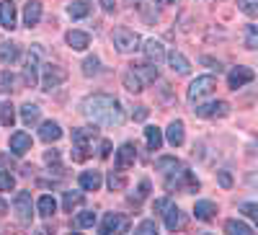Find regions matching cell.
Here are the masks:
<instances>
[{
    "label": "cell",
    "instance_id": "obj_45",
    "mask_svg": "<svg viewBox=\"0 0 258 235\" xmlns=\"http://www.w3.org/2000/svg\"><path fill=\"white\" fill-rule=\"evenodd\" d=\"M217 179H220V186H222V189H230V186H232V176L227 173V170H220Z\"/></svg>",
    "mask_w": 258,
    "mask_h": 235
},
{
    "label": "cell",
    "instance_id": "obj_52",
    "mask_svg": "<svg viewBox=\"0 0 258 235\" xmlns=\"http://www.w3.org/2000/svg\"><path fill=\"white\" fill-rule=\"evenodd\" d=\"M158 6H170V3H176V0H155Z\"/></svg>",
    "mask_w": 258,
    "mask_h": 235
},
{
    "label": "cell",
    "instance_id": "obj_28",
    "mask_svg": "<svg viewBox=\"0 0 258 235\" xmlns=\"http://www.w3.org/2000/svg\"><path fill=\"white\" fill-rule=\"evenodd\" d=\"M36 209H39V215H41V217H52L54 212H57V202H54V197H49V194L39 197V202H36Z\"/></svg>",
    "mask_w": 258,
    "mask_h": 235
},
{
    "label": "cell",
    "instance_id": "obj_43",
    "mask_svg": "<svg viewBox=\"0 0 258 235\" xmlns=\"http://www.w3.org/2000/svg\"><path fill=\"white\" fill-rule=\"evenodd\" d=\"M124 186H126V179H124V176H114V173L109 176V189H111V191H114V189L119 191V189H124Z\"/></svg>",
    "mask_w": 258,
    "mask_h": 235
},
{
    "label": "cell",
    "instance_id": "obj_16",
    "mask_svg": "<svg viewBox=\"0 0 258 235\" xmlns=\"http://www.w3.org/2000/svg\"><path fill=\"white\" fill-rule=\"evenodd\" d=\"M78 184H80L83 191H98L101 184H103V176H101V170H83Z\"/></svg>",
    "mask_w": 258,
    "mask_h": 235
},
{
    "label": "cell",
    "instance_id": "obj_46",
    "mask_svg": "<svg viewBox=\"0 0 258 235\" xmlns=\"http://www.w3.org/2000/svg\"><path fill=\"white\" fill-rule=\"evenodd\" d=\"M168 204H170L168 199H155V204H153V209L158 212V215H163V212L168 209Z\"/></svg>",
    "mask_w": 258,
    "mask_h": 235
},
{
    "label": "cell",
    "instance_id": "obj_13",
    "mask_svg": "<svg viewBox=\"0 0 258 235\" xmlns=\"http://www.w3.org/2000/svg\"><path fill=\"white\" fill-rule=\"evenodd\" d=\"M137 160V150H135V145L132 142H124L119 150H116V168L119 170H126V168H132Z\"/></svg>",
    "mask_w": 258,
    "mask_h": 235
},
{
    "label": "cell",
    "instance_id": "obj_42",
    "mask_svg": "<svg viewBox=\"0 0 258 235\" xmlns=\"http://www.w3.org/2000/svg\"><path fill=\"white\" fill-rule=\"evenodd\" d=\"M137 232H140V235H153V232H158L155 220H145V222H140V225H137Z\"/></svg>",
    "mask_w": 258,
    "mask_h": 235
},
{
    "label": "cell",
    "instance_id": "obj_49",
    "mask_svg": "<svg viewBox=\"0 0 258 235\" xmlns=\"http://www.w3.org/2000/svg\"><path fill=\"white\" fill-rule=\"evenodd\" d=\"M101 8H103L106 13H114V8H116V0H101Z\"/></svg>",
    "mask_w": 258,
    "mask_h": 235
},
{
    "label": "cell",
    "instance_id": "obj_36",
    "mask_svg": "<svg viewBox=\"0 0 258 235\" xmlns=\"http://www.w3.org/2000/svg\"><path fill=\"white\" fill-rule=\"evenodd\" d=\"M44 163L54 170V173H62V163H59V150H47L44 155Z\"/></svg>",
    "mask_w": 258,
    "mask_h": 235
},
{
    "label": "cell",
    "instance_id": "obj_27",
    "mask_svg": "<svg viewBox=\"0 0 258 235\" xmlns=\"http://www.w3.org/2000/svg\"><path fill=\"white\" fill-rule=\"evenodd\" d=\"M39 116H41V109L36 103H24L21 106V122H24L26 127H34L39 122Z\"/></svg>",
    "mask_w": 258,
    "mask_h": 235
},
{
    "label": "cell",
    "instance_id": "obj_1",
    "mask_svg": "<svg viewBox=\"0 0 258 235\" xmlns=\"http://www.w3.org/2000/svg\"><path fill=\"white\" fill-rule=\"evenodd\" d=\"M83 114L93 119L96 124H103V127H119L124 122V109L121 103L109 96V93H93L83 101Z\"/></svg>",
    "mask_w": 258,
    "mask_h": 235
},
{
    "label": "cell",
    "instance_id": "obj_19",
    "mask_svg": "<svg viewBox=\"0 0 258 235\" xmlns=\"http://www.w3.org/2000/svg\"><path fill=\"white\" fill-rule=\"evenodd\" d=\"M168 65H170V70L173 73H178V75H188L191 73V62L181 54V52H168Z\"/></svg>",
    "mask_w": 258,
    "mask_h": 235
},
{
    "label": "cell",
    "instance_id": "obj_2",
    "mask_svg": "<svg viewBox=\"0 0 258 235\" xmlns=\"http://www.w3.org/2000/svg\"><path fill=\"white\" fill-rule=\"evenodd\" d=\"M165 189L168 191H183V194H194V191H199V181L197 176L191 173L188 168H176V170H170L168 179H165Z\"/></svg>",
    "mask_w": 258,
    "mask_h": 235
},
{
    "label": "cell",
    "instance_id": "obj_15",
    "mask_svg": "<svg viewBox=\"0 0 258 235\" xmlns=\"http://www.w3.org/2000/svg\"><path fill=\"white\" fill-rule=\"evenodd\" d=\"M145 57H147V62H153V65H160L163 60H168V54H165V47L160 44L158 39H150V41H145Z\"/></svg>",
    "mask_w": 258,
    "mask_h": 235
},
{
    "label": "cell",
    "instance_id": "obj_38",
    "mask_svg": "<svg viewBox=\"0 0 258 235\" xmlns=\"http://www.w3.org/2000/svg\"><path fill=\"white\" fill-rule=\"evenodd\" d=\"M238 8H240L245 16L255 18V16H258V0H238Z\"/></svg>",
    "mask_w": 258,
    "mask_h": 235
},
{
    "label": "cell",
    "instance_id": "obj_11",
    "mask_svg": "<svg viewBox=\"0 0 258 235\" xmlns=\"http://www.w3.org/2000/svg\"><path fill=\"white\" fill-rule=\"evenodd\" d=\"M253 78H255V73H253L250 68L238 65V68H232V70H230V75H227V85H230L232 91H238V88H243V85H248Z\"/></svg>",
    "mask_w": 258,
    "mask_h": 235
},
{
    "label": "cell",
    "instance_id": "obj_48",
    "mask_svg": "<svg viewBox=\"0 0 258 235\" xmlns=\"http://www.w3.org/2000/svg\"><path fill=\"white\" fill-rule=\"evenodd\" d=\"M109 155H111V142L103 140V142H101V158H109Z\"/></svg>",
    "mask_w": 258,
    "mask_h": 235
},
{
    "label": "cell",
    "instance_id": "obj_4",
    "mask_svg": "<svg viewBox=\"0 0 258 235\" xmlns=\"http://www.w3.org/2000/svg\"><path fill=\"white\" fill-rule=\"evenodd\" d=\"M114 47L121 52V54H129V52H137V49H142V39H140V34H135L132 29H116L114 31Z\"/></svg>",
    "mask_w": 258,
    "mask_h": 235
},
{
    "label": "cell",
    "instance_id": "obj_26",
    "mask_svg": "<svg viewBox=\"0 0 258 235\" xmlns=\"http://www.w3.org/2000/svg\"><path fill=\"white\" fill-rule=\"evenodd\" d=\"M18 54H21V49L13 41H3V44H0V62H3V65H13L18 60Z\"/></svg>",
    "mask_w": 258,
    "mask_h": 235
},
{
    "label": "cell",
    "instance_id": "obj_33",
    "mask_svg": "<svg viewBox=\"0 0 258 235\" xmlns=\"http://www.w3.org/2000/svg\"><path fill=\"white\" fill-rule=\"evenodd\" d=\"M13 122H16L13 106L11 103H0V124H3V127H13Z\"/></svg>",
    "mask_w": 258,
    "mask_h": 235
},
{
    "label": "cell",
    "instance_id": "obj_22",
    "mask_svg": "<svg viewBox=\"0 0 258 235\" xmlns=\"http://www.w3.org/2000/svg\"><path fill=\"white\" fill-rule=\"evenodd\" d=\"M163 222H165V227H168V230H176V227H181V222H183L181 209H178L176 204H168V209L163 212Z\"/></svg>",
    "mask_w": 258,
    "mask_h": 235
},
{
    "label": "cell",
    "instance_id": "obj_7",
    "mask_svg": "<svg viewBox=\"0 0 258 235\" xmlns=\"http://www.w3.org/2000/svg\"><path fill=\"white\" fill-rule=\"evenodd\" d=\"M41 70H44V75H41V88L44 91H54L68 80V73H64L59 65H44Z\"/></svg>",
    "mask_w": 258,
    "mask_h": 235
},
{
    "label": "cell",
    "instance_id": "obj_47",
    "mask_svg": "<svg viewBox=\"0 0 258 235\" xmlns=\"http://www.w3.org/2000/svg\"><path fill=\"white\" fill-rule=\"evenodd\" d=\"M147 114H150V111H147V106H137V111H135L132 116H135L137 122H142V119H147Z\"/></svg>",
    "mask_w": 258,
    "mask_h": 235
},
{
    "label": "cell",
    "instance_id": "obj_9",
    "mask_svg": "<svg viewBox=\"0 0 258 235\" xmlns=\"http://www.w3.org/2000/svg\"><path fill=\"white\" fill-rule=\"evenodd\" d=\"M39 44H34L26 54V65H24V78H26V85L29 88H34L36 80H39Z\"/></svg>",
    "mask_w": 258,
    "mask_h": 235
},
{
    "label": "cell",
    "instance_id": "obj_30",
    "mask_svg": "<svg viewBox=\"0 0 258 235\" xmlns=\"http://www.w3.org/2000/svg\"><path fill=\"white\" fill-rule=\"evenodd\" d=\"M91 13V3L88 0H73V3L68 6V16L70 18H85Z\"/></svg>",
    "mask_w": 258,
    "mask_h": 235
},
{
    "label": "cell",
    "instance_id": "obj_5",
    "mask_svg": "<svg viewBox=\"0 0 258 235\" xmlns=\"http://www.w3.org/2000/svg\"><path fill=\"white\" fill-rule=\"evenodd\" d=\"M96 130H73V160H85L91 155V137Z\"/></svg>",
    "mask_w": 258,
    "mask_h": 235
},
{
    "label": "cell",
    "instance_id": "obj_29",
    "mask_svg": "<svg viewBox=\"0 0 258 235\" xmlns=\"http://www.w3.org/2000/svg\"><path fill=\"white\" fill-rule=\"evenodd\" d=\"M145 140H147L150 150H160V147H163V130H158V127H147V130H145Z\"/></svg>",
    "mask_w": 258,
    "mask_h": 235
},
{
    "label": "cell",
    "instance_id": "obj_3",
    "mask_svg": "<svg viewBox=\"0 0 258 235\" xmlns=\"http://www.w3.org/2000/svg\"><path fill=\"white\" fill-rule=\"evenodd\" d=\"M214 88H217V80H214V75H199V78H194V80H191L186 96H188V101L197 103V101H202V98L212 96V93H214Z\"/></svg>",
    "mask_w": 258,
    "mask_h": 235
},
{
    "label": "cell",
    "instance_id": "obj_44",
    "mask_svg": "<svg viewBox=\"0 0 258 235\" xmlns=\"http://www.w3.org/2000/svg\"><path fill=\"white\" fill-rule=\"evenodd\" d=\"M147 194H150V181L145 179V181H140V189H137V202H142Z\"/></svg>",
    "mask_w": 258,
    "mask_h": 235
},
{
    "label": "cell",
    "instance_id": "obj_40",
    "mask_svg": "<svg viewBox=\"0 0 258 235\" xmlns=\"http://www.w3.org/2000/svg\"><path fill=\"white\" fill-rule=\"evenodd\" d=\"M240 212H243L248 220H253L255 227H258V204H255V202H245V204L240 207Z\"/></svg>",
    "mask_w": 258,
    "mask_h": 235
},
{
    "label": "cell",
    "instance_id": "obj_35",
    "mask_svg": "<svg viewBox=\"0 0 258 235\" xmlns=\"http://www.w3.org/2000/svg\"><path fill=\"white\" fill-rule=\"evenodd\" d=\"M80 202H83V194H80V191H64L62 204H64V209H68V212H73V207H78Z\"/></svg>",
    "mask_w": 258,
    "mask_h": 235
},
{
    "label": "cell",
    "instance_id": "obj_32",
    "mask_svg": "<svg viewBox=\"0 0 258 235\" xmlns=\"http://www.w3.org/2000/svg\"><path fill=\"white\" fill-rule=\"evenodd\" d=\"M176 168H181V160L178 158H170V155H165V158H158L155 160V170H160V173H170V170H176Z\"/></svg>",
    "mask_w": 258,
    "mask_h": 235
},
{
    "label": "cell",
    "instance_id": "obj_41",
    "mask_svg": "<svg viewBox=\"0 0 258 235\" xmlns=\"http://www.w3.org/2000/svg\"><path fill=\"white\" fill-rule=\"evenodd\" d=\"M16 186V179L8 173V170H0V191H11Z\"/></svg>",
    "mask_w": 258,
    "mask_h": 235
},
{
    "label": "cell",
    "instance_id": "obj_14",
    "mask_svg": "<svg viewBox=\"0 0 258 235\" xmlns=\"http://www.w3.org/2000/svg\"><path fill=\"white\" fill-rule=\"evenodd\" d=\"M165 140H168V145H173V147H181V145H183V140H186V127H183L181 119H173V122L168 124Z\"/></svg>",
    "mask_w": 258,
    "mask_h": 235
},
{
    "label": "cell",
    "instance_id": "obj_10",
    "mask_svg": "<svg viewBox=\"0 0 258 235\" xmlns=\"http://www.w3.org/2000/svg\"><path fill=\"white\" fill-rule=\"evenodd\" d=\"M129 230V220L124 215H119V212H109V215L103 217L101 222V232L111 235V232H126Z\"/></svg>",
    "mask_w": 258,
    "mask_h": 235
},
{
    "label": "cell",
    "instance_id": "obj_25",
    "mask_svg": "<svg viewBox=\"0 0 258 235\" xmlns=\"http://www.w3.org/2000/svg\"><path fill=\"white\" fill-rule=\"evenodd\" d=\"M39 137L44 142H57L62 137V127L57 122H44V124H41V130H39Z\"/></svg>",
    "mask_w": 258,
    "mask_h": 235
},
{
    "label": "cell",
    "instance_id": "obj_34",
    "mask_svg": "<svg viewBox=\"0 0 258 235\" xmlns=\"http://www.w3.org/2000/svg\"><path fill=\"white\" fill-rule=\"evenodd\" d=\"M93 225H96V212H91V209L80 212L75 217V227H93Z\"/></svg>",
    "mask_w": 258,
    "mask_h": 235
},
{
    "label": "cell",
    "instance_id": "obj_17",
    "mask_svg": "<svg viewBox=\"0 0 258 235\" xmlns=\"http://www.w3.org/2000/svg\"><path fill=\"white\" fill-rule=\"evenodd\" d=\"M64 41H68L75 52H85V49L91 47V36L85 34V31H78V29H73V31L64 34Z\"/></svg>",
    "mask_w": 258,
    "mask_h": 235
},
{
    "label": "cell",
    "instance_id": "obj_20",
    "mask_svg": "<svg viewBox=\"0 0 258 235\" xmlns=\"http://www.w3.org/2000/svg\"><path fill=\"white\" fill-rule=\"evenodd\" d=\"M121 83H124V88H126L129 93H142V91H145V80L140 78L137 70H126L124 78H121Z\"/></svg>",
    "mask_w": 258,
    "mask_h": 235
},
{
    "label": "cell",
    "instance_id": "obj_24",
    "mask_svg": "<svg viewBox=\"0 0 258 235\" xmlns=\"http://www.w3.org/2000/svg\"><path fill=\"white\" fill-rule=\"evenodd\" d=\"M214 212H217V207H214V202H197L194 204V217L197 220H202V222H209L212 217H214Z\"/></svg>",
    "mask_w": 258,
    "mask_h": 235
},
{
    "label": "cell",
    "instance_id": "obj_18",
    "mask_svg": "<svg viewBox=\"0 0 258 235\" xmlns=\"http://www.w3.org/2000/svg\"><path fill=\"white\" fill-rule=\"evenodd\" d=\"M31 150V137L26 135V132H13L11 135V153L13 155H26Z\"/></svg>",
    "mask_w": 258,
    "mask_h": 235
},
{
    "label": "cell",
    "instance_id": "obj_39",
    "mask_svg": "<svg viewBox=\"0 0 258 235\" xmlns=\"http://www.w3.org/2000/svg\"><path fill=\"white\" fill-rule=\"evenodd\" d=\"M13 85H16V78H13L11 70H3V73H0V91L11 93V91H13Z\"/></svg>",
    "mask_w": 258,
    "mask_h": 235
},
{
    "label": "cell",
    "instance_id": "obj_21",
    "mask_svg": "<svg viewBox=\"0 0 258 235\" xmlns=\"http://www.w3.org/2000/svg\"><path fill=\"white\" fill-rule=\"evenodd\" d=\"M41 21V3L39 0H31V3H26L24 6V24L31 29V26H36Z\"/></svg>",
    "mask_w": 258,
    "mask_h": 235
},
{
    "label": "cell",
    "instance_id": "obj_37",
    "mask_svg": "<svg viewBox=\"0 0 258 235\" xmlns=\"http://www.w3.org/2000/svg\"><path fill=\"white\" fill-rule=\"evenodd\" d=\"M98 70H101V62H98V57H88L83 62V75H98Z\"/></svg>",
    "mask_w": 258,
    "mask_h": 235
},
{
    "label": "cell",
    "instance_id": "obj_6",
    "mask_svg": "<svg viewBox=\"0 0 258 235\" xmlns=\"http://www.w3.org/2000/svg\"><path fill=\"white\" fill-rule=\"evenodd\" d=\"M13 209H16V217L21 225H29L34 220V202H31L29 191H18L13 199Z\"/></svg>",
    "mask_w": 258,
    "mask_h": 235
},
{
    "label": "cell",
    "instance_id": "obj_23",
    "mask_svg": "<svg viewBox=\"0 0 258 235\" xmlns=\"http://www.w3.org/2000/svg\"><path fill=\"white\" fill-rule=\"evenodd\" d=\"M132 70H137L145 83H155L158 80V65H153V62H135Z\"/></svg>",
    "mask_w": 258,
    "mask_h": 235
},
{
    "label": "cell",
    "instance_id": "obj_31",
    "mask_svg": "<svg viewBox=\"0 0 258 235\" xmlns=\"http://www.w3.org/2000/svg\"><path fill=\"white\" fill-rule=\"evenodd\" d=\"M225 230H227L230 235H250V232H253V227H250L245 220H227V222H225Z\"/></svg>",
    "mask_w": 258,
    "mask_h": 235
},
{
    "label": "cell",
    "instance_id": "obj_8",
    "mask_svg": "<svg viewBox=\"0 0 258 235\" xmlns=\"http://www.w3.org/2000/svg\"><path fill=\"white\" fill-rule=\"evenodd\" d=\"M194 111H197V116H202V119H222V116L230 114V103L227 101H212V103L197 106Z\"/></svg>",
    "mask_w": 258,
    "mask_h": 235
},
{
    "label": "cell",
    "instance_id": "obj_51",
    "mask_svg": "<svg viewBox=\"0 0 258 235\" xmlns=\"http://www.w3.org/2000/svg\"><path fill=\"white\" fill-rule=\"evenodd\" d=\"M0 215H8V204H6V199H0Z\"/></svg>",
    "mask_w": 258,
    "mask_h": 235
},
{
    "label": "cell",
    "instance_id": "obj_50",
    "mask_svg": "<svg viewBox=\"0 0 258 235\" xmlns=\"http://www.w3.org/2000/svg\"><path fill=\"white\" fill-rule=\"evenodd\" d=\"M248 184L253 189H258V170H253V173H248Z\"/></svg>",
    "mask_w": 258,
    "mask_h": 235
},
{
    "label": "cell",
    "instance_id": "obj_12",
    "mask_svg": "<svg viewBox=\"0 0 258 235\" xmlns=\"http://www.w3.org/2000/svg\"><path fill=\"white\" fill-rule=\"evenodd\" d=\"M18 24V11H16V3H11V0H3L0 3V26L13 31Z\"/></svg>",
    "mask_w": 258,
    "mask_h": 235
}]
</instances>
